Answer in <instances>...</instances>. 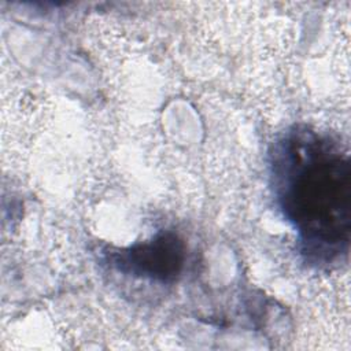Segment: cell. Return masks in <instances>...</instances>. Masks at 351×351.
<instances>
[{
    "instance_id": "7a4b0ae2",
    "label": "cell",
    "mask_w": 351,
    "mask_h": 351,
    "mask_svg": "<svg viewBox=\"0 0 351 351\" xmlns=\"http://www.w3.org/2000/svg\"><path fill=\"white\" fill-rule=\"evenodd\" d=\"M108 258L110 265L118 271L152 281L170 282L180 276L184 267L185 245L177 234L162 232L143 243L111 251Z\"/></svg>"
},
{
    "instance_id": "6da1fadb",
    "label": "cell",
    "mask_w": 351,
    "mask_h": 351,
    "mask_svg": "<svg viewBox=\"0 0 351 351\" xmlns=\"http://www.w3.org/2000/svg\"><path fill=\"white\" fill-rule=\"evenodd\" d=\"M270 176L284 218L307 262L330 265L347 256L351 234V159L347 147L306 125L273 144Z\"/></svg>"
}]
</instances>
